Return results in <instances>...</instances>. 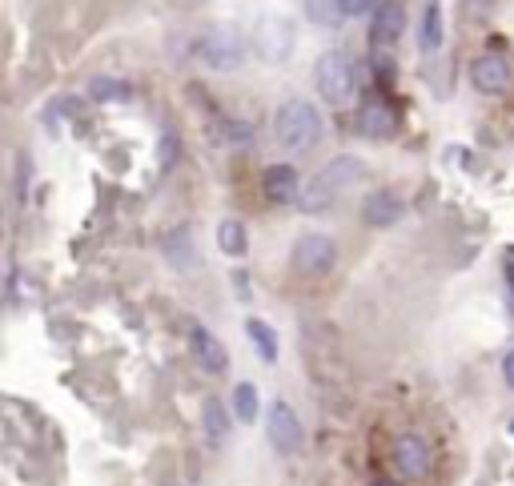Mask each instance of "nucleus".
Returning <instances> with one entry per match:
<instances>
[{
	"mask_svg": "<svg viewBox=\"0 0 514 486\" xmlns=\"http://www.w3.org/2000/svg\"><path fill=\"white\" fill-rule=\"evenodd\" d=\"M322 137V117L310 101H286L278 105L274 113V141L286 149V153H306L314 149Z\"/></svg>",
	"mask_w": 514,
	"mask_h": 486,
	"instance_id": "f257e3e1",
	"label": "nucleus"
},
{
	"mask_svg": "<svg viewBox=\"0 0 514 486\" xmlns=\"http://www.w3.org/2000/svg\"><path fill=\"white\" fill-rule=\"evenodd\" d=\"M358 177H362V161H358V157H334V161L302 189V197H298L302 213H322V209H330Z\"/></svg>",
	"mask_w": 514,
	"mask_h": 486,
	"instance_id": "f03ea898",
	"label": "nucleus"
},
{
	"mask_svg": "<svg viewBox=\"0 0 514 486\" xmlns=\"http://www.w3.org/2000/svg\"><path fill=\"white\" fill-rule=\"evenodd\" d=\"M314 85H318V93H322V101L326 105H334V109H342V105H350L354 101V93H358V65L346 57V53H326L322 61H318V69H314Z\"/></svg>",
	"mask_w": 514,
	"mask_h": 486,
	"instance_id": "7ed1b4c3",
	"label": "nucleus"
},
{
	"mask_svg": "<svg viewBox=\"0 0 514 486\" xmlns=\"http://www.w3.org/2000/svg\"><path fill=\"white\" fill-rule=\"evenodd\" d=\"M193 53H197V61H201L205 69H213V73H233V69H241V61H245V41H241L237 29L213 25V29H205V33L197 37Z\"/></svg>",
	"mask_w": 514,
	"mask_h": 486,
	"instance_id": "20e7f679",
	"label": "nucleus"
},
{
	"mask_svg": "<svg viewBox=\"0 0 514 486\" xmlns=\"http://www.w3.org/2000/svg\"><path fill=\"white\" fill-rule=\"evenodd\" d=\"M338 262V246H334V237L326 233H306L298 237V246H294V270L306 274V278H326Z\"/></svg>",
	"mask_w": 514,
	"mask_h": 486,
	"instance_id": "39448f33",
	"label": "nucleus"
},
{
	"mask_svg": "<svg viewBox=\"0 0 514 486\" xmlns=\"http://www.w3.org/2000/svg\"><path fill=\"white\" fill-rule=\"evenodd\" d=\"M390 458H394V470L406 482H422L430 474V446H426L422 434H398L394 446H390Z\"/></svg>",
	"mask_w": 514,
	"mask_h": 486,
	"instance_id": "423d86ee",
	"label": "nucleus"
},
{
	"mask_svg": "<svg viewBox=\"0 0 514 486\" xmlns=\"http://www.w3.org/2000/svg\"><path fill=\"white\" fill-rule=\"evenodd\" d=\"M266 434H270V442H274L282 454H294V450L302 446L306 430H302V418L294 414V406H290L286 398H278V402L270 406V414H266Z\"/></svg>",
	"mask_w": 514,
	"mask_h": 486,
	"instance_id": "0eeeda50",
	"label": "nucleus"
},
{
	"mask_svg": "<svg viewBox=\"0 0 514 486\" xmlns=\"http://www.w3.org/2000/svg\"><path fill=\"white\" fill-rule=\"evenodd\" d=\"M510 81H514V73H510V65H506L498 53H482V57H474V65H470V85H474L478 93L498 97V93H506V89H510Z\"/></svg>",
	"mask_w": 514,
	"mask_h": 486,
	"instance_id": "6e6552de",
	"label": "nucleus"
},
{
	"mask_svg": "<svg viewBox=\"0 0 514 486\" xmlns=\"http://www.w3.org/2000/svg\"><path fill=\"white\" fill-rule=\"evenodd\" d=\"M402 33H406V9L398 5V0H382V5L374 9V21H370V41H374V49L398 45Z\"/></svg>",
	"mask_w": 514,
	"mask_h": 486,
	"instance_id": "1a4fd4ad",
	"label": "nucleus"
},
{
	"mask_svg": "<svg viewBox=\"0 0 514 486\" xmlns=\"http://www.w3.org/2000/svg\"><path fill=\"white\" fill-rule=\"evenodd\" d=\"M262 189H266L270 201L290 205V201L302 197V177H298V169H294L290 161H278V165H270V169L262 173Z\"/></svg>",
	"mask_w": 514,
	"mask_h": 486,
	"instance_id": "9d476101",
	"label": "nucleus"
},
{
	"mask_svg": "<svg viewBox=\"0 0 514 486\" xmlns=\"http://www.w3.org/2000/svg\"><path fill=\"white\" fill-rule=\"evenodd\" d=\"M189 350H193V362H197L205 374H225V370H229L225 346H221L205 326H193V330H189Z\"/></svg>",
	"mask_w": 514,
	"mask_h": 486,
	"instance_id": "9b49d317",
	"label": "nucleus"
},
{
	"mask_svg": "<svg viewBox=\"0 0 514 486\" xmlns=\"http://www.w3.org/2000/svg\"><path fill=\"white\" fill-rule=\"evenodd\" d=\"M354 129H358L362 137H370V141H386V137L398 129V117L390 113L386 101H366V105L354 113Z\"/></svg>",
	"mask_w": 514,
	"mask_h": 486,
	"instance_id": "f8f14e48",
	"label": "nucleus"
},
{
	"mask_svg": "<svg viewBox=\"0 0 514 486\" xmlns=\"http://www.w3.org/2000/svg\"><path fill=\"white\" fill-rule=\"evenodd\" d=\"M402 213H406V205H402V197H398V193H390V189H378V193H370V197L362 201V221H366V225H374V229H390V225H398V221H402Z\"/></svg>",
	"mask_w": 514,
	"mask_h": 486,
	"instance_id": "ddd939ff",
	"label": "nucleus"
},
{
	"mask_svg": "<svg viewBox=\"0 0 514 486\" xmlns=\"http://www.w3.org/2000/svg\"><path fill=\"white\" fill-rule=\"evenodd\" d=\"M257 49H262L266 61H286L290 49H294V29H290V21L270 17V21L257 25Z\"/></svg>",
	"mask_w": 514,
	"mask_h": 486,
	"instance_id": "4468645a",
	"label": "nucleus"
},
{
	"mask_svg": "<svg viewBox=\"0 0 514 486\" xmlns=\"http://www.w3.org/2000/svg\"><path fill=\"white\" fill-rule=\"evenodd\" d=\"M418 49L422 53H438L442 49V0H426L422 25H418Z\"/></svg>",
	"mask_w": 514,
	"mask_h": 486,
	"instance_id": "2eb2a0df",
	"label": "nucleus"
},
{
	"mask_svg": "<svg viewBox=\"0 0 514 486\" xmlns=\"http://www.w3.org/2000/svg\"><path fill=\"white\" fill-rule=\"evenodd\" d=\"M217 246H221V254H229V258H245L249 233H245V225H241L237 217H225V221L217 225Z\"/></svg>",
	"mask_w": 514,
	"mask_h": 486,
	"instance_id": "dca6fc26",
	"label": "nucleus"
},
{
	"mask_svg": "<svg viewBox=\"0 0 514 486\" xmlns=\"http://www.w3.org/2000/svg\"><path fill=\"white\" fill-rule=\"evenodd\" d=\"M201 426H205V438H209L213 446L225 442L229 418H225V402H221V398H205V402H201Z\"/></svg>",
	"mask_w": 514,
	"mask_h": 486,
	"instance_id": "f3484780",
	"label": "nucleus"
},
{
	"mask_svg": "<svg viewBox=\"0 0 514 486\" xmlns=\"http://www.w3.org/2000/svg\"><path fill=\"white\" fill-rule=\"evenodd\" d=\"M245 334H249V342L257 346V354H262L266 362H278V334L270 330V322H262V318H245Z\"/></svg>",
	"mask_w": 514,
	"mask_h": 486,
	"instance_id": "a211bd4d",
	"label": "nucleus"
},
{
	"mask_svg": "<svg viewBox=\"0 0 514 486\" xmlns=\"http://www.w3.org/2000/svg\"><path fill=\"white\" fill-rule=\"evenodd\" d=\"M165 254H169V262L177 266V270H189V266H197V246H189V233L185 229H173L165 241Z\"/></svg>",
	"mask_w": 514,
	"mask_h": 486,
	"instance_id": "6ab92c4d",
	"label": "nucleus"
},
{
	"mask_svg": "<svg viewBox=\"0 0 514 486\" xmlns=\"http://www.w3.org/2000/svg\"><path fill=\"white\" fill-rule=\"evenodd\" d=\"M89 97H93V101L121 105V101L133 97V85H125V81H117V77H93V81H89Z\"/></svg>",
	"mask_w": 514,
	"mask_h": 486,
	"instance_id": "aec40b11",
	"label": "nucleus"
},
{
	"mask_svg": "<svg viewBox=\"0 0 514 486\" xmlns=\"http://www.w3.org/2000/svg\"><path fill=\"white\" fill-rule=\"evenodd\" d=\"M233 414H237V422H257V414H262V402H257V390L249 382L233 386Z\"/></svg>",
	"mask_w": 514,
	"mask_h": 486,
	"instance_id": "412c9836",
	"label": "nucleus"
},
{
	"mask_svg": "<svg viewBox=\"0 0 514 486\" xmlns=\"http://www.w3.org/2000/svg\"><path fill=\"white\" fill-rule=\"evenodd\" d=\"M306 13H310V21L322 25V29H334V25L346 21V13H342L338 0H306Z\"/></svg>",
	"mask_w": 514,
	"mask_h": 486,
	"instance_id": "4be33fe9",
	"label": "nucleus"
},
{
	"mask_svg": "<svg viewBox=\"0 0 514 486\" xmlns=\"http://www.w3.org/2000/svg\"><path fill=\"white\" fill-rule=\"evenodd\" d=\"M338 5H342L346 17H366V13H374L382 5V0H338Z\"/></svg>",
	"mask_w": 514,
	"mask_h": 486,
	"instance_id": "5701e85b",
	"label": "nucleus"
},
{
	"mask_svg": "<svg viewBox=\"0 0 514 486\" xmlns=\"http://www.w3.org/2000/svg\"><path fill=\"white\" fill-rule=\"evenodd\" d=\"M173 161H177V133H173V129H165V145H161V169H173Z\"/></svg>",
	"mask_w": 514,
	"mask_h": 486,
	"instance_id": "b1692460",
	"label": "nucleus"
},
{
	"mask_svg": "<svg viewBox=\"0 0 514 486\" xmlns=\"http://www.w3.org/2000/svg\"><path fill=\"white\" fill-rule=\"evenodd\" d=\"M490 9H494L490 0H466V21H482Z\"/></svg>",
	"mask_w": 514,
	"mask_h": 486,
	"instance_id": "393cba45",
	"label": "nucleus"
},
{
	"mask_svg": "<svg viewBox=\"0 0 514 486\" xmlns=\"http://www.w3.org/2000/svg\"><path fill=\"white\" fill-rule=\"evenodd\" d=\"M502 382L514 390V350H506V358H502Z\"/></svg>",
	"mask_w": 514,
	"mask_h": 486,
	"instance_id": "a878e982",
	"label": "nucleus"
},
{
	"mask_svg": "<svg viewBox=\"0 0 514 486\" xmlns=\"http://www.w3.org/2000/svg\"><path fill=\"white\" fill-rule=\"evenodd\" d=\"M374 486H402V482H398V478H378Z\"/></svg>",
	"mask_w": 514,
	"mask_h": 486,
	"instance_id": "bb28decb",
	"label": "nucleus"
},
{
	"mask_svg": "<svg viewBox=\"0 0 514 486\" xmlns=\"http://www.w3.org/2000/svg\"><path fill=\"white\" fill-rule=\"evenodd\" d=\"M506 282H510V290H514V262L506 266Z\"/></svg>",
	"mask_w": 514,
	"mask_h": 486,
	"instance_id": "cd10ccee",
	"label": "nucleus"
},
{
	"mask_svg": "<svg viewBox=\"0 0 514 486\" xmlns=\"http://www.w3.org/2000/svg\"><path fill=\"white\" fill-rule=\"evenodd\" d=\"M510 434H514V422H510Z\"/></svg>",
	"mask_w": 514,
	"mask_h": 486,
	"instance_id": "c85d7f7f",
	"label": "nucleus"
}]
</instances>
